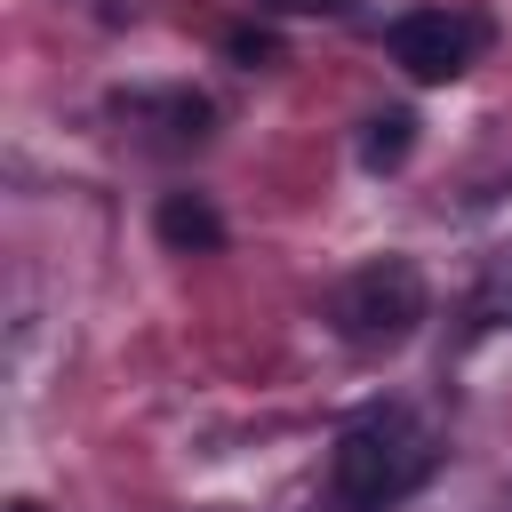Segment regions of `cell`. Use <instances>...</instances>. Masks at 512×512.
Masks as SVG:
<instances>
[{"instance_id": "6da1fadb", "label": "cell", "mask_w": 512, "mask_h": 512, "mask_svg": "<svg viewBox=\"0 0 512 512\" xmlns=\"http://www.w3.org/2000/svg\"><path fill=\"white\" fill-rule=\"evenodd\" d=\"M424 464H432V448H424L416 416L408 408H368L328 448V504L336 512H384L424 480Z\"/></svg>"}, {"instance_id": "7a4b0ae2", "label": "cell", "mask_w": 512, "mask_h": 512, "mask_svg": "<svg viewBox=\"0 0 512 512\" xmlns=\"http://www.w3.org/2000/svg\"><path fill=\"white\" fill-rule=\"evenodd\" d=\"M416 320H424V272H416L408 256H376V264H360V272L336 288V328H344V344H360V352L408 344Z\"/></svg>"}, {"instance_id": "3957f363", "label": "cell", "mask_w": 512, "mask_h": 512, "mask_svg": "<svg viewBox=\"0 0 512 512\" xmlns=\"http://www.w3.org/2000/svg\"><path fill=\"white\" fill-rule=\"evenodd\" d=\"M480 40H488V16H472V8H408V16H392V32H384V56H392L408 80L440 88V80L472 72Z\"/></svg>"}, {"instance_id": "277c9868", "label": "cell", "mask_w": 512, "mask_h": 512, "mask_svg": "<svg viewBox=\"0 0 512 512\" xmlns=\"http://www.w3.org/2000/svg\"><path fill=\"white\" fill-rule=\"evenodd\" d=\"M152 232H160V248H176V256H216V248H224V216H216L208 192H160Z\"/></svg>"}, {"instance_id": "5b68a950", "label": "cell", "mask_w": 512, "mask_h": 512, "mask_svg": "<svg viewBox=\"0 0 512 512\" xmlns=\"http://www.w3.org/2000/svg\"><path fill=\"white\" fill-rule=\"evenodd\" d=\"M416 152V112L408 104H392V112H368V128H360V168H400Z\"/></svg>"}, {"instance_id": "8992f818", "label": "cell", "mask_w": 512, "mask_h": 512, "mask_svg": "<svg viewBox=\"0 0 512 512\" xmlns=\"http://www.w3.org/2000/svg\"><path fill=\"white\" fill-rule=\"evenodd\" d=\"M224 56L256 72V64H280V40H272V32H256V24H232V32H224Z\"/></svg>"}, {"instance_id": "52a82bcc", "label": "cell", "mask_w": 512, "mask_h": 512, "mask_svg": "<svg viewBox=\"0 0 512 512\" xmlns=\"http://www.w3.org/2000/svg\"><path fill=\"white\" fill-rule=\"evenodd\" d=\"M264 8H280V16H344L352 0H264Z\"/></svg>"}]
</instances>
